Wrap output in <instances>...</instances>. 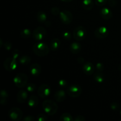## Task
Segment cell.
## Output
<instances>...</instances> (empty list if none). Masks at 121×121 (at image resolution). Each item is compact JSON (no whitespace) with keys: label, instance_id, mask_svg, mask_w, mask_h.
<instances>
[{"label":"cell","instance_id":"1","mask_svg":"<svg viewBox=\"0 0 121 121\" xmlns=\"http://www.w3.org/2000/svg\"><path fill=\"white\" fill-rule=\"evenodd\" d=\"M50 49L48 46L45 43L38 41L33 46V51L35 55L39 57H45L49 53Z\"/></svg>","mask_w":121,"mask_h":121},{"label":"cell","instance_id":"2","mask_svg":"<svg viewBox=\"0 0 121 121\" xmlns=\"http://www.w3.org/2000/svg\"><path fill=\"white\" fill-rule=\"evenodd\" d=\"M42 108L43 111L49 116H53L58 110V105L53 100L48 99L43 102Z\"/></svg>","mask_w":121,"mask_h":121},{"label":"cell","instance_id":"3","mask_svg":"<svg viewBox=\"0 0 121 121\" xmlns=\"http://www.w3.org/2000/svg\"><path fill=\"white\" fill-rule=\"evenodd\" d=\"M13 82L15 86L18 88H22L26 86L28 82V76L26 73H19L15 76Z\"/></svg>","mask_w":121,"mask_h":121},{"label":"cell","instance_id":"4","mask_svg":"<svg viewBox=\"0 0 121 121\" xmlns=\"http://www.w3.org/2000/svg\"><path fill=\"white\" fill-rule=\"evenodd\" d=\"M8 116L13 121H19L23 118V112L21 109L13 107L8 111Z\"/></svg>","mask_w":121,"mask_h":121},{"label":"cell","instance_id":"5","mask_svg":"<svg viewBox=\"0 0 121 121\" xmlns=\"http://www.w3.org/2000/svg\"><path fill=\"white\" fill-rule=\"evenodd\" d=\"M86 35V30L83 26H78L73 30V36L76 41H82L84 40Z\"/></svg>","mask_w":121,"mask_h":121},{"label":"cell","instance_id":"6","mask_svg":"<svg viewBox=\"0 0 121 121\" xmlns=\"http://www.w3.org/2000/svg\"><path fill=\"white\" fill-rule=\"evenodd\" d=\"M46 30L43 27H37L32 33V37L35 41H40L43 40L46 36Z\"/></svg>","mask_w":121,"mask_h":121},{"label":"cell","instance_id":"7","mask_svg":"<svg viewBox=\"0 0 121 121\" xmlns=\"http://www.w3.org/2000/svg\"><path fill=\"white\" fill-rule=\"evenodd\" d=\"M66 93L72 98H78L82 94V88L79 85L73 84L67 87Z\"/></svg>","mask_w":121,"mask_h":121},{"label":"cell","instance_id":"8","mask_svg":"<svg viewBox=\"0 0 121 121\" xmlns=\"http://www.w3.org/2000/svg\"><path fill=\"white\" fill-rule=\"evenodd\" d=\"M3 66L5 70L8 72H12L15 70L17 67V61L13 57H9L4 60Z\"/></svg>","mask_w":121,"mask_h":121},{"label":"cell","instance_id":"9","mask_svg":"<svg viewBox=\"0 0 121 121\" xmlns=\"http://www.w3.org/2000/svg\"><path fill=\"white\" fill-rule=\"evenodd\" d=\"M60 21L65 25H69L72 22L73 19L72 13L69 10H62L59 14Z\"/></svg>","mask_w":121,"mask_h":121},{"label":"cell","instance_id":"10","mask_svg":"<svg viewBox=\"0 0 121 121\" xmlns=\"http://www.w3.org/2000/svg\"><path fill=\"white\" fill-rule=\"evenodd\" d=\"M51 92H52V89L50 86L47 84H42L38 88V95L43 99H45L49 96Z\"/></svg>","mask_w":121,"mask_h":121},{"label":"cell","instance_id":"11","mask_svg":"<svg viewBox=\"0 0 121 121\" xmlns=\"http://www.w3.org/2000/svg\"><path fill=\"white\" fill-rule=\"evenodd\" d=\"M109 34V29L105 26L98 27L94 32L95 36L99 39H104L107 37Z\"/></svg>","mask_w":121,"mask_h":121},{"label":"cell","instance_id":"12","mask_svg":"<svg viewBox=\"0 0 121 121\" xmlns=\"http://www.w3.org/2000/svg\"><path fill=\"white\" fill-rule=\"evenodd\" d=\"M95 67L94 65L92 63L87 61V62H85V63L82 66V70L83 73L85 74L87 76L92 75L95 72Z\"/></svg>","mask_w":121,"mask_h":121},{"label":"cell","instance_id":"13","mask_svg":"<svg viewBox=\"0 0 121 121\" xmlns=\"http://www.w3.org/2000/svg\"><path fill=\"white\" fill-rule=\"evenodd\" d=\"M99 14H100V17L105 20H110L113 17L112 12L111 11V9H109L107 7H104V8H101L100 11H99Z\"/></svg>","mask_w":121,"mask_h":121},{"label":"cell","instance_id":"14","mask_svg":"<svg viewBox=\"0 0 121 121\" xmlns=\"http://www.w3.org/2000/svg\"><path fill=\"white\" fill-rule=\"evenodd\" d=\"M30 72L31 74L34 76L40 75L41 72V67L39 63H33L30 67Z\"/></svg>","mask_w":121,"mask_h":121},{"label":"cell","instance_id":"15","mask_svg":"<svg viewBox=\"0 0 121 121\" xmlns=\"http://www.w3.org/2000/svg\"><path fill=\"white\" fill-rule=\"evenodd\" d=\"M28 98V92L25 90H20L17 94V100L20 104H24Z\"/></svg>","mask_w":121,"mask_h":121},{"label":"cell","instance_id":"16","mask_svg":"<svg viewBox=\"0 0 121 121\" xmlns=\"http://www.w3.org/2000/svg\"><path fill=\"white\" fill-rule=\"evenodd\" d=\"M54 98L56 101L62 102L66 99V92L63 90H59L54 93Z\"/></svg>","mask_w":121,"mask_h":121},{"label":"cell","instance_id":"17","mask_svg":"<svg viewBox=\"0 0 121 121\" xmlns=\"http://www.w3.org/2000/svg\"><path fill=\"white\" fill-rule=\"evenodd\" d=\"M81 44L76 41L72 43L70 46V50L71 53L73 54H77L80 53V52L81 51Z\"/></svg>","mask_w":121,"mask_h":121},{"label":"cell","instance_id":"18","mask_svg":"<svg viewBox=\"0 0 121 121\" xmlns=\"http://www.w3.org/2000/svg\"><path fill=\"white\" fill-rule=\"evenodd\" d=\"M60 45H61V41H60V39H59L58 38H54L51 41L50 43V48L51 50L55 52L60 48Z\"/></svg>","mask_w":121,"mask_h":121},{"label":"cell","instance_id":"19","mask_svg":"<svg viewBox=\"0 0 121 121\" xmlns=\"http://www.w3.org/2000/svg\"><path fill=\"white\" fill-rule=\"evenodd\" d=\"M39 100L38 97L35 95H31L28 98L27 104L30 108H34L37 107V106L39 105Z\"/></svg>","mask_w":121,"mask_h":121},{"label":"cell","instance_id":"20","mask_svg":"<svg viewBox=\"0 0 121 121\" xmlns=\"http://www.w3.org/2000/svg\"><path fill=\"white\" fill-rule=\"evenodd\" d=\"M0 104L2 105H6L8 102L9 94L5 89H2L0 91Z\"/></svg>","mask_w":121,"mask_h":121},{"label":"cell","instance_id":"21","mask_svg":"<svg viewBox=\"0 0 121 121\" xmlns=\"http://www.w3.org/2000/svg\"><path fill=\"white\" fill-rule=\"evenodd\" d=\"M82 6L86 11H90L93 8L94 2L93 0H83L82 2Z\"/></svg>","mask_w":121,"mask_h":121},{"label":"cell","instance_id":"22","mask_svg":"<svg viewBox=\"0 0 121 121\" xmlns=\"http://www.w3.org/2000/svg\"><path fill=\"white\" fill-rule=\"evenodd\" d=\"M31 59L30 56L27 55H22L20 56L18 59V61L22 66H27L30 63Z\"/></svg>","mask_w":121,"mask_h":121},{"label":"cell","instance_id":"23","mask_svg":"<svg viewBox=\"0 0 121 121\" xmlns=\"http://www.w3.org/2000/svg\"><path fill=\"white\" fill-rule=\"evenodd\" d=\"M93 79L98 83H102L105 80V76L102 72H96L93 73Z\"/></svg>","mask_w":121,"mask_h":121},{"label":"cell","instance_id":"24","mask_svg":"<svg viewBox=\"0 0 121 121\" xmlns=\"http://www.w3.org/2000/svg\"><path fill=\"white\" fill-rule=\"evenodd\" d=\"M37 20L40 23H44L47 21V14L45 12L40 11L38 12L36 15Z\"/></svg>","mask_w":121,"mask_h":121},{"label":"cell","instance_id":"25","mask_svg":"<svg viewBox=\"0 0 121 121\" xmlns=\"http://www.w3.org/2000/svg\"><path fill=\"white\" fill-rule=\"evenodd\" d=\"M32 35L31 30L28 28H24L20 31V36L24 39H28Z\"/></svg>","mask_w":121,"mask_h":121},{"label":"cell","instance_id":"26","mask_svg":"<svg viewBox=\"0 0 121 121\" xmlns=\"http://www.w3.org/2000/svg\"><path fill=\"white\" fill-rule=\"evenodd\" d=\"M60 120L62 121H74V118L69 113H63L60 117Z\"/></svg>","mask_w":121,"mask_h":121},{"label":"cell","instance_id":"27","mask_svg":"<svg viewBox=\"0 0 121 121\" xmlns=\"http://www.w3.org/2000/svg\"><path fill=\"white\" fill-rule=\"evenodd\" d=\"M36 89V86L33 83H27L26 85V91L30 93H32V92H34Z\"/></svg>","mask_w":121,"mask_h":121},{"label":"cell","instance_id":"28","mask_svg":"<svg viewBox=\"0 0 121 121\" xmlns=\"http://www.w3.org/2000/svg\"><path fill=\"white\" fill-rule=\"evenodd\" d=\"M62 37L65 40L69 41L72 39V34L69 31H65L62 33Z\"/></svg>","mask_w":121,"mask_h":121},{"label":"cell","instance_id":"29","mask_svg":"<svg viewBox=\"0 0 121 121\" xmlns=\"http://www.w3.org/2000/svg\"><path fill=\"white\" fill-rule=\"evenodd\" d=\"M104 68H105V66H104V65L102 63L99 62L96 64L95 69L96 70L97 72H102L103 71H104Z\"/></svg>","mask_w":121,"mask_h":121},{"label":"cell","instance_id":"30","mask_svg":"<svg viewBox=\"0 0 121 121\" xmlns=\"http://www.w3.org/2000/svg\"><path fill=\"white\" fill-rule=\"evenodd\" d=\"M36 119L39 121H46L48 119V117L44 113H40L37 116Z\"/></svg>","mask_w":121,"mask_h":121},{"label":"cell","instance_id":"31","mask_svg":"<svg viewBox=\"0 0 121 121\" xmlns=\"http://www.w3.org/2000/svg\"><path fill=\"white\" fill-rule=\"evenodd\" d=\"M20 56V52L18 49H15L12 52V57L15 60L19 59Z\"/></svg>","mask_w":121,"mask_h":121},{"label":"cell","instance_id":"32","mask_svg":"<svg viewBox=\"0 0 121 121\" xmlns=\"http://www.w3.org/2000/svg\"><path fill=\"white\" fill-rule=\"evenodd\" d=\"M51 13L52 14H53V15L54 16H56V15H58L60 14V8L59 7H54L51 9L50 10Z\"/></svg>","mask_w":121,"mask_h":121},{"label":"cell","instance_id":"33","mask_svg":"<svg viewBox=\"0 0 121 121\" xmlns=\"http://www.w3.org/2000/svg\"><path fill=\"white\" fill-rule=\"evenodd\" d=\"M3 47L7 51H9L11 50L12 47H13V44L10 41H7L4 43Z\"/></svg>","mask_w":121,"mask_h":121},{"label":"cell","instance_id":"34","mask_svg":"<svg viewBox=\"0 0 121 121\" xmlns=\"http://www.w3.org/2000/svg\"><path fill=\"white\" fill-rule=\"evenodd\" d=\"M58 85L61 88H65V87H66L67 86V82L65 79H60L58 82Z\"/></svg>","mask_w":121,"mask_h":121},{"label":"cell","instance_id":"35","mask_svg":"<svg viewBox=\"0 0 121 121\" xmlns=\"http://www.w3.org/2000/svg\"><path fill=\"white\" fill-rule=\"evenodd\" d=\"M108 2V0H95V4L98 7H103Z\"/></svg>","mask_w":121,"mask_h":121},{"label":"cell","instance_id":"36","mask_svg":"<svg viewBox=\"0 0 121 121\" xmlns=\"http://www.w3.org/2000/svg\"><path fill=\"white\" fill-rule=\"evenodd\" d=\"M35 120V118L31 115H27L22 118L23 121H34Z\"/></svg>","mask_w":121,"mask_h":121},{"label":"cell","instance_id":"37","mask_svg":"<svg viewBox=\"0 0 121 121\" xmlns=\"http://www.w3.org/2000/svg\"><path fill=\"white\" fill-rule=\"evenodd\" d=\"M110 108L112 111H117L119 108V105L117 102H112L110 105Z\"/></svg>","mask_w":121,"mask_h":121},{"label":"cell","instance_id":"38","mask_svg":"<svg viewBox=\"0 0 121 121\" xmlns=\"http://www.w3.org/2000/svg\"><path fill=\"white\" fill-rule=\"evenodd\" d=\"M108 4L111 7H114L117 4V0H109Z\"/></svg>","mask_w":121,"mask_h":121},{"label":"cell","instance_id":"39","mask_svg":"<svg viewBox=\"0 0 121 121\" xmlns=\"http://www.w3.org/2000/svg\"><path fill=\"white\" fill-rule=\"evenodd\" d=\"M86 120L85 117L82 115H78L74 118V121H85Z\"/></svg>","mask_w":121,"mask_h":121},{"label":"cell","instance_id":"40","mask_svg":"<svg viewBox=\"0 0 121 121\" xmlns=\"http://www.w3.org/2000/svg\"><path fill=\"white\" fill-rule=\"evenodd\" d=\"M77 61L79 63L80 65H83L85 63V59L82 57H79L77 59Z\"/></svg>","mask_w":121,"mask_h":121},{"label":"cell","instance_id":"41","mask_svg":"<svg viewBox=\"0 0 121 121\" xmlns=\"http://www.w3.org/2000/svg\"><path fill=\"white\" fill-rule=\"evenodd\" d=\"M44 25L46 26H47V27H50V26L52 25V23H51V22L50 21H46V22H44Z\"/></svg>","mask_w":121,"mask_h":121},{"label":"cell","instance_id":"42","mask_svg":"<svg viewBox=\"0 0 121 121\" xmlns=\"http://www.w3.org/2000/svg\"><path fill=\"white\" fill-rule=\"evenodd\" d=\"M4 44V43L3 42V40H2V39L1 38V39H0V47H3Z\"/></svg>","mask_w":121,"mask_h":121},{"label":"cell","instance_id":"43","mask_svg":"<svg viewBox=\"0 0 121 121\" xmlns=\"http://www.w3.org/2000/svg\"><path fill=\"white\" fill-rule=\"evenodd\" d=\"M60 1H63L64 2H70L73 1V0H60Z\"/></svg>","mask_w":121,"mask_h":121},{"label":"cell","instance_id":"44","mask_svg":"<svg viewBox=\"0 0 121 121\" xmlns=\"http://www.w3.org/2000/svg\"><path fill=\"white\" fill-rule=\"evenodd\" d=\"M118 69H119L120 71H121V65H119V66H118Z\"/></svg>","mask_w":121,"mask_h":121},{"label":"cell","instance_id":"45","mask_svg":"<svg viewBox=\"0 0 121 121\" xmlns=\"http://www.w3.org/2000/svg\"><path fill=\"white\" fill-rule=\"evenodd\" d=\"M120 114H121V112H120Z\"/></svg>","mask_w":121,"mask_h":121}]
</instances>
